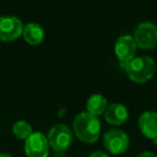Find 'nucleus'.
Wrapping results in <instances>:
<instances>
[{"label": "nucleus", "mask_w": 157, "mask_h": 157, "mask_svg": "<svg viewBox=\"0 0 157 157\" xmlns=\"http://www.w3.org/2000/svg\"><path fill=\"white\" fill-rule=\"evenodd\" d=\"M73 130L81 141L93 143L97 141L100 136L101 123L97 116L84 111L74 117Z\"/></svg>", "instance_id": "1"}, {"label": "nucleus", "mask_w": 157, "mask_h": 157, "mask_svg": "<svg viewBox=\"0 0 157 157\" xmlns=\"http://www.w3.org/2000/svg\"><path fill=\"white\" fill-rule=\"evenodd\" d=\"M121 63L128 78L136 83H144L151 80L156 71L155 60L150 56H137Z\"/></svg>", "instance_id": "2"}, {"label": "nucleus", "mask_w": 157, "mask_h": 157, "mask_svg": "<svg viewBox=\"0 0 157 157\" xmlns=\"http://www.w3.org/2000/svg\"><path fill=\"white\" fill-rule=\"evenodd\" d=\"M48 141L50 146L57 152L67 150L72 143V131L67 125L56 124L48 130Z\"/></svg>", "instance_id": "3"}, {"label": "nucleus", "mask_w": 157, "mask_h": 157, "mask_svg": "<svg viewBox=\"0 0 157 157\" xmlns=\"http://www.w3.org/2000/svg\"><path fill=\"white\" fill-rule=\"evenodd\" d=\"M105 147L112 154H122L129 146V137L120 128H111L103 135Z\"/></svg>", "instance_id": "4"}, {"label": "nucleus", "mask_w": 157, "mask_h": 157, "mask_svg": "<svg viewBox=\"0 0 157 157\" xmlns=\"http://www.w3.org/2000/svg\"><path fill=\"white\" fill-rule=\"evenodd\" d=\"M133 39L141 48H153L157 45V26L152 22H142L136 27Z\"/></svg>", "instance_id": "5"}, {"label": "nucleus", "mask_w": 157, "mask_h": 157, "mask_svg": "<svg viewBox=\"0 0 157 157\" xmlns=\"http://www.w3.org/2000/svg\"><path fill=\"white\" fill-rule=\"evenodd\" d=\"M50 151L48 138L40 131L33 132L25 140V152L27 157H48Z\"/></svg>", "instance_id": "6"}, {"label": "nucleus", "mask_w": 157, "mask_h": 157, "mask_svg": "<svg viewBox=\"0 0 157 157\" xmlns=\"http://www.w3.org/2000/svg\"><path fill=\"white\" fill-rule=\"evenodd\" d=\"M22 21L14 15L0 16V40L1 41H13L21 37L23 33Z\"/></svg>", "instance_id": "7"}, {"label": "nucleus", "mask_w": 157, "mask_h": 157, "mask_svg": "<svg viewBox=\"0 0 157 157\" xmlns=\"http://www.w3.org/2000/svg\"><path fill=\"white\" fill-rule=\"evenodd\" d=\"M114 51L121 63H126L135 57L137 51V43L132 36L123 35L116 40Z\"/></svg>", "instance_id": "8"}, {"label": "nucleus", "mask_w": 157, "mask_h": 157, "mask_svg": "<svg viewBox=\"0 0 157 157\" xmlns=\"http://www.w3.org/2000/svg\"><path fill=\"white\" fill-rule=\"evenodd\" d=\"M103 115H105V120L109 124L122 125L128 120L129 113L127 108L123 103L115 102L108 105Z\"/></svg>", "instance_id": "9"}, {"label": "nucleus", "mask_w": 157, "mask_h": 157, "mask_svg": "<svg viewBox=\"0 0 157 157\" xmlns=\"http://www.w3.org/2000/svg\"><path fill=\"white\" fill-rule=\"evenodd\" d=\"M138 125L145 137L154 138L157 137V112L145 111L139 116Z\"/></svg>", "instance_id": "10"}, {"label": "nucleus", "mask_w": 157, "mask_h": 157, "mask_svg": "<svg viewBox=\"0 0 157 157\" xmlns=\"http://www.w3.org/2000/svg\"><path fill=\"white\" fill-rule=\"evenodd\" d=\"M22 36L24 37L25 41L31 45H37L43 42L45 33H44L43 27L38 23H27L23 27V33Z\"/></svg>", "instance_id": "11"}, {"label": "nucleus", "mask_w": 157, "mask_h": 157, "mask_svg": "<svg viewBox=\"0 0 157 157\" xmlns=\"http://www.w3.org/2000/svg\"><path fill=\"white\" fill-rule=\"evenodd\" d=\"M108 100L103 95L94 94L87 99L86 102V109L87 112L95 116H98L103 114L108 108Z\"/></svg>", "instance_id": "12"}, {"label": "nucleus", "mask_w": 157, "mask_h": 157, "mask_svg": "<svg viewBox=\"0 0 157 157\" xmlns=\"http://www.w3.org/2000/svg\"><path fill=\"white\" fill-rule=\"evenodd\" d=\"M12 130L14 135L21 140H26L33 132V126L25 120L16 121L12 126Z\"/></svg>", "instance_id": "13"}, {"label": "nucleus", "mask_w": 157, "mask_h": 157, "mask_svg": "<svg viewBox=\"0 0 157 157\" xmlns=\"http://www.w3.org/2000/svg\"><path fill=\"white\" fill-rule=\"evenodd\" d=\"M90 157H110L107 153L102 152V151H95L90 155Z\"/></svg>", "instance_id": "14"}, {"label": "nucleus", "mask_w": 157, "mask_h": 157, "mask_svg": "<svg viewBox=\"0 0 157 157\" xmlns=\"http://www.w3.org/2000/svg\"><path fill=\"white\" fill-rule=\"evenodd\" d=\"M137 157H157V155L153 152H150V151H143L140 154H138Z\"/></svg>", "instance_id": "15"}, {"label": "nucleus", "mask_w": 157, "mask_h": 157, "mask_svg": "<svg viewBox=\"0 0 157 157\" xmlns=\"http://www.w3.org/2000/svg\"><path fill=\"white\" fill-rule=\"evenodd\" d=\"M0 157H12V155L9 153H0Z\"/></svg>", "instance_id": "16"}, {"label": "nucleus", "mask_w": 157, "mask_h": 157, "mask_svg": "<svg viewBox=\"0 0 157 157\" xmlns=\"http://www.w3.org/2000/svg\"><path fill=\"white\" fill-rule=\"evenodd\" d=\"M153 140H154V144L156 145V147H157V137H156V138H154Z\"/></svg>", "instance_id": "17"}]
</instances>
